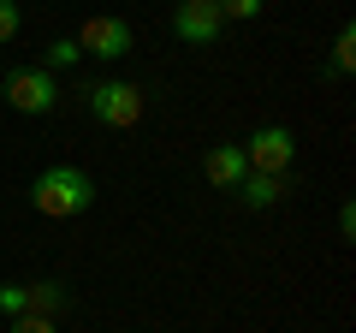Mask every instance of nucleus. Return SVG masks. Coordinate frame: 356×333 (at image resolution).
Returning a JSON list of instances; mask_svg holds the SVG:
<instances>
[{"label": "nucleus", "mask_w": 356, "mask_h": 333, "mask_svg": "<svg viewBox=\"0 0 356 333\" xmlns=\"http://www.w3.org/2000/svg\"><path fill=\"white\" fill-rule=\"evenodd\" d=\"M0 316H6V321L30 316V292H24V286H0Z\"/></svg>", "instance_id": "13"}, {"label": "nucleus", "mask_w": 356, "mask_h": 333, "mask_svg": "<svg viewBox=\"0 0 356 333\" xmlns=\"http://www.w3.org/2000/svg\"><path fill=\"white\" fill-rule=\"evenodd\" d=\"M350 65H356V30L344 24L339 36H332V77H350Z\"/></svg>", "instance_id": "11"}, {"label": "nucleus", "mask_w": 356, "mask_h": 333, "mask_svg": "<svg viewBox=\"0 0 356 333\" xmlns=\"http://www.w3.org/2000/svg\"><path fill=\"white\" fill-rule=\"evenodd\" d=\"M77 60H83L77 36H54L48 48H42V60H36V65H48V72H65V65H77Z\"/></svg>", "instance_id": "10"}, {"label": "nucleus", "mask_w": 356, "mask_h": 333, "mask_svg": "<svg viewBox=\"0 0 356 333\" xmlns=\"http://www.w3.org/2000/svg\"><path fill=\"white\" fill-rule=\"evenodd\" d=\"M77 48L95 54V60H125V54L137 48V36H131V18H119V13H95V18H83V30H77Z\"/></svg>", "instance_id": "4"}, {"label": "nucleus", "mask_w": 356, "mask_h": 333, "mask_svg": "<svg viewBox=\"0 0 356 333\" xmlns=\"http://www.w3.org/2000/svg\"><path fill=\"white\" fill-rule=\"evenodd\" d=\"M267 0H220V18L226 24H250V18H261Z\"/></svg>", "instance_id": "12"}, {"label": "nucleus", "mask_w": 356, "mask_h": 333, "mask_svg": "<svg viewBox=\"0 0 356 333\" xmlns=\"http://www.w3.org/2000/svg\"><path fill=\"white\" fill-rule=\"evenodd\" d=\"M89 203H95V179H89L83 166H72V161L42 166L36 185H30V208H36L42 220H72V215H83Z\"/></svg>", "instance_id": "1"}, {"label": "nucleus", "mask_w": 356, "mask_h": 333, "mask_svg": "<svg viewBox=\"0 0 356 333\" xmlns=\"http://www.w3.org/2000/svg\"><path fill=\"white\" fill-rule=\"evenodd\" d=\"M243 173H250V161H243V143H214V149L202 155V179L214 185V191H238Z\"/></svg>", "instance_id": "7"}, {"label": "nucleus", "mask_w": 356, "mask_h": 333, "mask_svg": "<svg viewBox=\"0 0 356 333\" xmlns=\"http://www.w3.org/2000/svg\"><path fill=\"white\" fill-rule=\"evenodd\" d=\"M285 179H291V173H243V185H238L243 208H273L285 196Z\"/></svg>", "instance_id": "8"}, {"label": "nucleus", "mask_w": 356, "mask_h": 333, "mask_svg": "<svg viewBox=\"0 0 356 333\" xmlns=\"http://www.w3.org/2000/svg\"><path fill=\"white\" fill-rule=\"evenodd\" d=\"M89 114L102 119V125H113V131H131L143 119V90L125 84V77H102V84L89 90Z\"/></svg>", "instance_id": "3"}, {"label": "nucleus", "mask_w": 356, "mask_h": 333, "mask_svg": "<svg viewBox=\"0 0 356 333\" xmlns=\"http://www.w3.org/2000/svg\"><path fill=\"white\" fill-rule=\"evenodd\" d=\"M339 238H356V208L339 203Z\"/></svg>", "instance_id": "16"}, {"label": "nucleus", "mask_w": 356, "mask_h": 333, "mask_svg": "<svg viewBox=\"0 0 356 333\" xmlns=\"http://www.w3.org/2000/svg\"><path fill=\"white\" fill-rule=\"evenodd\" d=\"M220 30H226L220 0H178V6H172V36H178V42L208 48V42H220Z\"/></svg>", "instance_id": "6"}, {"label": "nucleus", "mask_w": 356, "mask_h": 333, "mask_svg": "<svg viewBox=\"0 0 356 333\" xmlns=\"http://www.w3.org/2000/svg\"><path fill=\"white\" fill-rule=\"evenodd\" d=\"M30 292V316H60L65 304H72V292H65L60 280H36V286H24Z\"/></svg>", "instance_id": "9"}, {"label": "nucleus", "mask_w": 356, "mask_h": 333, "mask_svg": "<svg viewBox=\"0 0 356 333\" xmlns=\"http://www.w3.org/2000/svg\"><path fill=\"white\" fill-rule=\"evenodd\" d=\"M243 161H250V173H291L297 161V137L285 125H261L243 137Z\"/></svg>", "instance_id": "5"}, {"label": "nucleus", "mask_w": 356, "mask_h": 333, "mask_svg": "<svg viewBox=\"0 0 356 333\" xmlns=\"http://www.w3.org/2000/svg\"><path fill=\"white\" fill-rule=\"evenodd\" d=\"M0 102L18 107V114H30V119H42V114L60 107V77H54L48 65H13V72L0 77Z\"/></svg>", "instance_id": "2"}, {"label": "nucleus", "mask_w": 356, "mask_h": 333, "mask_svg": "<svg viewBox=\"0 0 356 333\" xmlns=\"http://www.w3.org/2000/svg\"><path fill=\"white\" fill-rule=\"evenodd\" d=\"M18 24H24V13H18V0H0V42H13Z\"/></svg>", "instance_id": "15"}, {"label": "nucleus", "mask_w": 356, "mask_h": 333, "mask_svg": "<svg viewBox=\"0 0 356 333\" xmlns=\"http://www.w3.org/2000/svg\"><path fill=\"white\" fill-rule=\"evenodd\" d=\"M6 333H60V321H54V316H13Z\"/></svg>", "instance_id": "14"}]
</instances>
